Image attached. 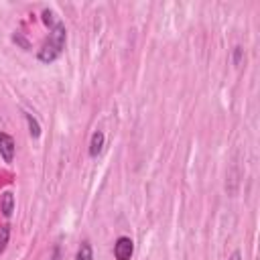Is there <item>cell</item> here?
<instances>
[{
    "mask_svg": "<svg viewBox=\"0 0 260 260\" xmlns=\"http://www.w3.org/2000/svg\"><path fill=\"white\" fill-rule=\"evenodd\" d=\"M0 211L4 217H10L12 211H14V195L10 191H4L2 197H0Z\"/></svg>",
    "mask_w": 260,
    "mask_h": 260,
    "instance_id": "5",
    "label": "cell"
},
{
    "mask_svg": "<svg viewBox=\"0 0 260 260\" xmlns=\"http://www.w3.org/2000/svg\"><path fill=\"white\" fill-rule=\"evenodd\" d=\"M12 39H14V43H18V45H20L22 49H30V45H28V41H26V39L22 37V32H16V35H14Z\"/></svg>",
    "mask_w": 260,
    "mask_h": 260,
    "instance_id": "10",
    "label": "cell"
},
{
    "mask_svg": "<svg viewBox=\"0 0 260 260\" xmlns=\"http://www.w3.org/2000/svg\"><path fill=\"white\" fill-rule=\"evenodd\" d=\"M49 260H61V242H57L53 246V252H51V258Z\"/></svg>",
    "mask_w": 260,
    "mask_h": 260,
    "instance_id": "11",
    "label": "cell"
},
{
    "mask_svg": "<svg viewBox=\"0 0 260 260\" xmlns=\"http://www.w3.org/2000/svg\"><path fill=\"white\" fill-rule=\"evenodd\" d=\"M242 57H244V49L238 45V47H234V55H232V63L234 65H240L242 63Z\"/></svg>",
    "mask_w": 260,
    "mask_h": 260,
    "instance_id": "9",
    "label": "cell"
},
{
    "mask_svg": "<svg viewBox=\"0 0 260 260\" xmlns=\"http://www.w3.org/2000/svg\"><path fill=\"white\" fill-rule=\"evenodd\" d=\"M75 260H93V250H91V244L89 242H81Z\"/></svg>",
    "mask_w": 260,
    "mask_h": 260,
    "instance_id": "7",
    "label": "cell"
},
{
    "mask_svg": "<svg viewBox=\"0 0 260 260\" xmlns=\"http://www.w3.org/2000/svg\"><path fill=\"white\" fill-rule=\"evenodd\" d=\"M8 238H10V225H2V228H0V254L6 250Z\"/></svg>",
    "mask_w": 260,
    "mask_h": 260,
    "instance_id": "8",
    "label": "cell"
},
{
    "mask_svg": "<svg viewBox=\"0 0 260 260\" xmlns=\"http://www.w3.org/2000/svg\"><path fill=\"white\" fill-rule=\"evenodd\" d=\"M65 43H67V30H65V24L57 18L51 26H49V39L43 43V47L39 49L37 53V59L45 65L57 61L65 49Z\"/></svg>",
    "mask_w": 260,
    "mask_h": 260,
    "instance_id": "1",
    "label": "cell"
},
{
    "mask_svg": "<svg viewBox=\"0 0 260 260\" xmlns=\"http://www.w3.org/2000/svg\"><path fill=\"white\" fill-rule=\"evenodd\" d=\"M104 140H106V136H104L102 130H95V132L91 134V140H89V156H91V158H95V156L102 152Z\"/></svg>",
    "mask_w": 260,
    "mask_h": 260,
    "instance_id": "4",
    "label": "cell"
},
{
    "mask_svg": "<svg viewBox=\"0 0 260 260\" xmlns=\"http://www.w3.org/2000/svg\"><path fill=\"white\" fill-rule=\"evenodd\" d=\"M228 260H242V254H240V250H236V252H232V256H230Z\"/></svg>",
    "mask_w": 260,
    "mask_h": 260,
    "instance_id": "12",
    "label": "cell"
},
{
    "mask_svg": "<svg viewBox=\"0 0 260 260\" xmlns=\"http://www.w3.org/2000/svg\"><path fill=\"white\" fill-rule=\"evenodd\" d=\"M14 150H16V144H14V138L6 132H0V156L4 162H12L14 160Z\"/></svg>",
    "mask_w": 260,
    "mask_h": 260,
    "instance_id": "3",
    "label": "cell"
},
{
    "mask_svg": "<svg viewBox=\"0 0 260 260\" xmlns=\"http://www.w3.org/2000/svg\"><path fill=\"white\" fill-rule=\"evenodd\" d=\"M134 254V242L128 236H120L114 244V256L116 260H130Z\"/></svg>",
    "mask_w": 260,
    "mask_h": 260,
    "instance_id": "2",
    "label": "cell"
},
{
    "mask_svg": "<svg viewBox=\"0 0 260 260\" xmlns=\"http://www.w3.org/2000/svg\"><path fill=\"white\" fill-rule=\"evenodd\" d=\"M24 118H26V124H28V132H30V136H32V138H39V136H41V126H39L37 118H35L32 114H28V112H24Z\"/></svg>",
    "mask_w": 260,
    "mask_h": 260,
    "instance_id": "6",
    "label": "cell"
}]
</instances>
